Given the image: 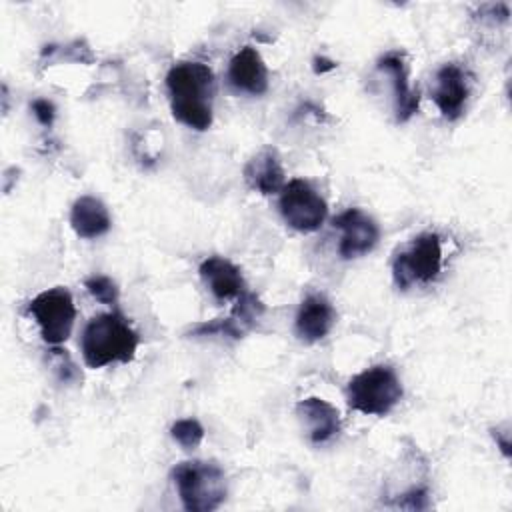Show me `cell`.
Here are the masks:
<instances>
[{
  "label": "cell",
  "mask_w": 512,
  "mask_h": 512,
  "mask_svg": "<svg viewBox=\"0 0 512 512\" xmlns=\"http://www.w3.org/2000/svg\"><path fill=\"white\" fill-rule=\"evenodd\" d=\"M334 68H336L334 60H328L324 56H316L314 58V72L316 74H322V72H328V70H334Z\"/></svg>",
  "instance_id": "obj_21"
},
{
  "label": "cell",
  "mask_w": 512,
  "mask_h": 512,
  "mask_svg": "<svg viewBox=\"0 0 512 512\" xmlns=\"http://www.w3.org/2000/svg\"><path fill=\"white\" fill-rule=\"evenodd\" d=\"M172 480L188 512H212L226 500V476L216 462H180L172 470Z\"/></svg>",
  "instance_id": "obj_3"
},
{
  "label": "cell",
  "mask_w": 512,
  "mask_h": 512,
  "mask_svg": "<svg viewBox=\"0 0 512 512\" xmlns=\"http://www.w3.org/2000/svg\"><path fill=\"white\" fill-rule=\"evenodd\" d=\"M110 224L108 208L94 196H80L70 208V226L80 238H98L110 230Z\"/></svg>",
  "instance_id": "obj_16"
},
{
  "label": "cell",
  "mask_w": 512,
  "mask_h": 512,
  "mask_svg": "<svg viewBox=\"0 0 512 512\" xmlns=\"http://www.w3.org/2000/svg\"><path fill=\"white\" fill-rule=\"evenodd\" d=\"M138 342V332L120 312H104L86 324L80 348L88 368H102L112 362H130Z\"/></svg>",
  "instance_id": "obj_2"
},
{
  "label": "cell",
  "mask_w": 512,
  "mask_h": 512,
  "mask_svg": "<svg viewBox=\"0 0 512 512\" xmlns=\"http://www.w3.org/2000/svg\"><path fill=\"white\" fill-rule=\"evenodd\" d=\"M336 322V310L330 300L322 294H308L294 320L296 336L304 342H318L322 340Z\"/></svg>",
  "instance_id": "obj_11"
},
{
  "label": "cell",
  "mask_w": 512,
  "mask_h": 512,
  "mask_svg": "<svg viewBox=\"0 0 512 512\" xmlns=\"http://www.w3.org/2000/svg\"><path fill=\"white\" fill-rule=\"evenodd\" d=\"M32 112H34L36 120H38L42 126H50V124L54 122V116H56L54 104H52L50 100H46V98L34 100V102H32Z\"/></svg>",
  "instance_id": "obj_20"
},
{
  "label": "cell",
  "mask_w": 512,
  "mask_h": 512,
  "mask_svg": "<svg viewBox=\"0 0 512 512\" xmlns=\"http://www.w3.org/2000/svg\"><path fill=\"white\" fill-rule=\"evenodd\" d=\"M28 312L38 322L42 340L52 346L62 344L70 336L76 320L72 294L64 286L48 288L36 294L28 304Z\"/></svg>",
  "instance_id": "obj_6"
},
{
  "label": "cell",
  "mask_w": 512,
  "mask_h": 512,
  "mask_svg": "<svg viewBox=\"0 0 512 512\" xmlns=\"http://www.w3.org/2000/svg\"><path fill=\"white\" fill-rule=\"evenodd\" d=\"M198 272H200L202 282L208 286V290L218 300L238 298L242 292H246L240 268L236 264H232L228 258L210 256V258L202 260Z\"/></svg>",
  "instance_id": "obj_15"
},
{
  "label": "cell",
  "mask_w": 512,
  "mask_h": 512,
  "mask_svg": "<svg viewBox=\"0 0 512 512\" xmlns=\"http://www.w3.org/2000/svg\"><path fill=\"white\" fill-rule=\"evenodd\" d=\"M296 416L306 428V434L312 444H324L332 440L340 430L338 410L318 396L300 400L296 404Z\"/></svg>",
  "instance_id": "obj_12"
},
{
  "label": "cell",
  "mask_w": 512,
  "mask_h": 512,
  "mask_svg": "<svg viewBox=\"0 0 512 512\" xmlns=\"http://www.w3.org/2000/svg\"><path fill=\"white\" fill-rule=\"evenodd\" d=\"M402 398V384L394 368L386 364L370 366L356 374L346 388L348 406L368 416L388 414Z\"/></svg>",
  "instance_id": "obj_4"
},
{
  "label": "cell",
  "mask_w": 512,
  "mask_h": 512,
  "mask_svg": "<svg viewBox=\"0 0 512 512\" xmlns=\"http://www.w3.org/2000/svg\"><path fill=\"white\" fill-rule=\"evenodd\" d=\"M244 180L252 190L264 196L280 192L284 188V168L278 152L274 148L256 152L244 166Z\"/></svg>",
  "instance_id": "obj_14"
},
{
  "label": "cell",
  "mask_w": 512,
  "mask_h": 512,
  "mask_svg": "<svg viewBox=\"0 0 512 512\" xmlns=\"http://www.w3.org/2000/svg\"><path fill=\"white\" fill-rule=\"evenodd\" d=\"M468 94H470L468 78L458 64L450 62L438 68L434 76V86H432V100L436 102L444 118L448 120L460 118V114L464 112Z\"/></svg>",
  "instance_id": "obj_9"
},
{
  "label": "cell",
  "mask_w": 512,
  "mask_h": 512,
  "mask_svg": "<svg viewBox=\"0 0 512 512\" xmlns=\"http://www.w3.org/2000/svg\"><path fill=\"white\" fill-rule=\"evenodd\" d=\"M280 214L284 222L298 232H316L328 214L326 200L316 192V188L302 180L294 178L280 190Z\"/></svg>",
  "instance_id": "obj_7"
},
{
  "label": "cell",
  "mask_w": 512,
  "mask_h": 512,
  "mask_svg": "<svg viewBox=\"0 0 512 512\" xmlns=\"http://www.w3.org/2000/svg\"><path fill=\"white\" fill-rule=\"evenodd\" d=\"M170 434L184 450H192L202 442L204 428L196 418H182L172 424Z\"/></svg>",
  "instance_id": "obj_18"
},
{
  "label": "cell",
  "mask_w": 512,
  "mask_h": 512,
  "mask_svg": "<svg viewBox=\"0 0 512 512\" xmlns=\"http://www.w3.org/2000/svg\"><path fill=\"white\" fill-rule=\"evenodd\" d=\"M228 82L234 90L260 96L268 90V68L256 48H240L228 64Z\"/></svg>",
  "instance_id": "obj_10"
},
{
  "label": "cell",
  "mask_w": 512,
  "mask_h": 512,
  "mask_svg": "<svg viewBox=\"0 0 512 512\" xmlns=\"http://www.w3.org/2000/svg\"><path fill=\"white\" fill-rule=\"evenodd\" d=\"M86 290L102 304H116L118 302V286L108 276H90L86 282Z\"/></svg>",
  "instance_id": "obj_19"
},
{
  "label": "cell",
  "mask_w": 512,
  "mask_h": 512,
  "mask_svg": "<svg viewBox=\"0 0 512 512\" xmlns=\"http://www.w3.org/2000/svg\"><path fill=\"white\" fill-rule=\"evenodd\" d=\"M378 70L392 78L394 104H396V122H406L418 110V90H412L408 84V68L400 52H388L378 60Z\"/></svg>",
  "instance_id": "obj_13"
},
{
  "label": "cell",
  "mask_w": 512,
  "mask_h": 512,
  "mask_svg": "<svg viewBox=\"0 0 512 512\" xmlns=\"http://www.w3.org/2000/svg\"><path fill=\"white\" fill-rule=\"evenodd\" d=\"M442 270V242L434 232H424L396 254L392 262V278L398 288L406 290L414 282H432Z\"/></svg>",
  "instance_id": "obj_5"
},
{
  "label": "cell",
  "mask_w": 512,
  "mask_h": 512,
  "mask_svg": "<svg viewBox=\"0 0 512 512\" xmlns=\"http://www.w3.org/2000/svg\"><path fill=\"white\" fill-rule=\"evenodd\" d=\"M166 88L178 122L198 132L210 128L216 78L206 64L190 60L174 64L166 74Z\"/></svg>",
  "instance_id": "obj_1"
},
{
  "label": "cell",
  "mask_w": 512,
  "mask_h": 512,
  "mask_svg": "<svg viewBox=\"0 0 512 512\" xmlns=\"http://www.w3.org/2000/svg\"><path fill=\"white\" fill-rule=\"evenodd\" d=\"M262 312H264V304L258 300V296L252 292H242L238 296V304L232 310V320L244 332L262 316Z\"/></svg>",
  "instance_id": "obj_17"
},
{
  "label": "cell",
  "mask_w": 512,
  "mask_h": 512,
  "mask_svg": "<svg viewBox=\"0 0 512 512\" xmlns=\"http://www.w3.org/2000/svg\"><path fill=\"white\" fill-rule=\"evenodd\" d=\"M334 228L340 230V244L338 254L344 260L360 258L368 254L380 238V228L372 216L362 212L360 208H348L340 212L332 220Z\"/></svg>",
  "instance_id": "obj_8"
}]
</instances>
